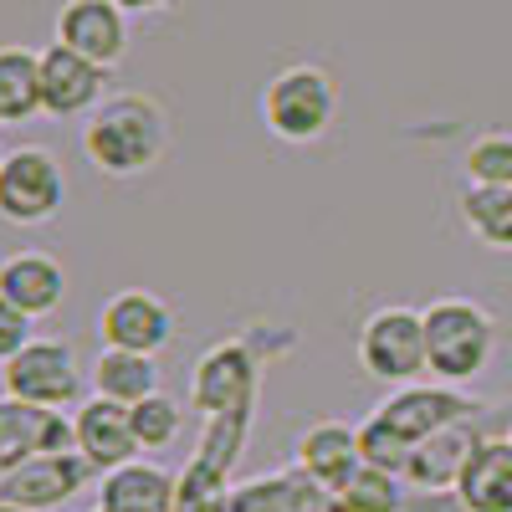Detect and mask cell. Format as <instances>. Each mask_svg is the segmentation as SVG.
<instances>
[{
	"label": "cell",
	"mask_w": 512,
	"mask_h": 512,
	"mask_svg": "<svg viewBox=\"0 0 512 512\" xmlns=\"http://www.w3.org/2000/svg\"><path fill=\"white\" fill-rule=\"evenodd\" d=\"M82 159L108 180H139L169 154V113L149 93H113L82 118Z\"/></svg>",
	"instance_id": "cell-1"
},
{
	"label": "cell",
	"mask_w": 512,
	"mask_h": 512,
	"mask_svg": "<svg viewBox=\"0 0 512 512\" xmlns=\"http://www.w3.org/2000/svg\"><path fill=\"white\" fill-rule=\"evenodd\" d=\"M425 313V364L441 384H472L497 354V318L472 297H436Z\"/></svg>",
	"instance_id": "cell-2"
},
{
	"label": "cell",
	"mask_w": 512,
	"mask_h": 512,
	"mask_svg": "<svg viewBox=\"0 0 512 512\" xmlns=\"http://www.w3.org/2000/svg\"><path fill=\"white\" fill-rule=\"evenodd\" d=\"M338 118V82L318 62H292L262 88V123L282 144H318Z\"/></svg>",
	"instance_id": "cell-3"
},
{
	"label": "cell",
	"mask_w": 512,
	"mask_h": 512,
	"mask_svg": "<svg viewBox=\"0 0 512 512\" xmlns=\"http://www.w3.org/2000/svg\"><path fill=\"white\" fill-rule=\"evenodd\" d=\"M359 369L379 384H420V374H431L425 364V313L420 308H379L359 328Z\"/></svg>",
	"instance_id": "cell-4"
},
{
	"label": "cell",
	"mask_w": 512,
	"mask_h": 512,
	"mask_svg": "<svg viewBox=\"0 0 512 512\" xmlns=\"http://www.w3.org/2000/svg\"><path fill=\"white\" fill-rule=\"evenodd\" d=\"M67 205V169L47 144L6 149L0 164V221L11 226H47Z\"/></svg>",
	"instance_id": "cell-5"
},
{
	"label": "cell",
	"mask_w": 512,
	"mask_h": 512,
	"mask_svg": "<svg viewBox=\"0 0 512 512\" xmlns=\"http://www.w3.org/2000/svg\"><path fill=\"white\" fill-rule=\"evenodd\" d=\"M82 364H77V349L67 338H31V344L0 364V384L6 395L21 400V405H41V410H67L82 400Z\"/></svg>",
	"instance_id": "cell-6"
},
{
	"label": "cell",
	"mask_w": 512,
	"mask_h": 512,
	"mask_svg": "<svg viewBox=\"0 0 512 512\" xmlns=\"http://www.w3.org/2000/svg\"><path fill=\"white\" fill-rule=\"evenodd\" d=\"M487 405L477 395H466L461 384H400V390H390L369 415L384 420L400 441L420 446L431 441L441 431H451V425H472V415H482Z\"/></svg>",
	"instance_id": "cell-7"
},
{
	"label": "cell",
	"mask_w": 512,
	"mask_h": 512,
	"mask_svg": "<svg viewBox=\"0 0 512 512\" xmlns=\"http://www.w3.org/2000/svg\"><path fill=\"white\" fill-rule=\"evenodd\" d=\"M251 405H256V349L246 338H226V344L205 349L190 374V410L216 420Z\"/></svg>",
	"instance_id": "cell-8"
},
{
	"label": "cell",
	"mask_w": 512,
	"mask_h": 512,
	"mask_svg": "<svg viewBox=\"0 0 512 512\" xmlns=\"http://www.w3.org/2000/svg\"><path fill=\"white\" fill-rule=\"evenodd\" d=\"M169 333H175V313H169V303L149 287H118L98 313L103 349H128V354H154L159 359Z\"/></svg>",
	"instance_id": "cell-9"
},
{
	"label": "cell",
	"mask_w": 512,
	"mask_h": 512,
	"mask_svg": "<svg viewBox=\"0 0 512 512\" xmlns=\"http://www.w3.org/2000/svg\"><path fill=\"white\" fill-rule=\"evenodd\" d=\"M98 477V466L77 451H52V456H36L21 461L16 472L0 477V502L26 507V512H52L62 502H72L82 487Z\"/></svg>",
	"instance_id": "cell-10"
},
{
	"label": "cell",
	"mask_w": 512,
	"mask_h": 512,
	"mask_svg": "<svg viewBox=\"0 0 512 512\" xmlns=\"http://www.w3.org/2000/svg\"><path fill=\"white\" fill-rule=\"evenodd\" d=\"M108 98V67L77 57L72 47L52 41L41 47V103L52 118H88Z\"/></svg>",
	"instance_id": "cell-11"
},
{
	"label": "cell",
	"mask_w": 512,
	"mask_h": 512,
	"mask_svg": "<svg viewBox=\"0 0 512 512\" xmlns=\"http://www.w3.org/2000/svg\"><path fill=\"white\" fill-rule=\"evenodd\" d=\"M292 466L303 472L313 487H323L328 497H338L359 472H364V456H359V425L344 420H318L297 436Z\"/></svg>",
	"instance_id": "cell-12"
},
{
	"label": "cell",
	"mask_w": 512,
	"mask_h": 512,
	"mask_svg": "<svg viewBox=\"0 0 512 512\" xmlns=\"http://www.w3.org/2000/svg\"><path fill=\"white\" fill-rule=\"evenodd\" d=\"M57 41L72 47L77 57H88V62L113 72L128 57V16L113 6V0H62Z\"/></svg>",
	"instance_id": "cell-13"
},
{
	"label": "cell",
	"mask_w": 512,
	"mask_h": 512,
	"mask_svg": "<svg viewBox=\"0 0 512 512\" xmlns=\"http://www.w3.org/2000/svg\"><path fill=\"white\" fill-rule=\"evenodd\" d=\"M52 451H77L72 420H62V410H41V405H21L11 395H0V477L16 472L21 461L52 456Z\"/></svg>",
	"instance_id": "cell-14"
},
{
	"label": "cell",
	"mask_w": 512,
	"mask_h": 512,
	"mask_svg": "<svg viewBox=\"0 0 512 512\" xmlns=\"http://www.w3.org/2000/svg\"><path fill=\"white\" fill-rule=\"evenodd\" d=\"M72 446H77V456H88L98 466V477L118 472V466H128V461H139V441H134L128 405H113L103 395L82 400L72 410Z\"/></svg>",
	"instance_id": "cell-15"
},
{
	"label": "cell",
	"mask_w": 512,
	"mask_h": 512,
	"mask_svg": "<svg viewBox=\"0 0 512 512\" xmlns=\"http://www.w3.org/2000/svg\"><path fill=\"white\" fill-rule=\"evenodd\" d=\"M0 297L16 303L26 318H52L62 303H67V272L52 251L41 246H21L0 262Z\"/></svg>",
	"instance_id": "cell-16"
},
{
	"label": "cell",
	"mask_w": 512,
	"mask_h": 512,
	"mask_svg": "<svg viewBox=\"0 0 512 512\" xmlns=\"http://www.w3.org/2000/svg\"><path fill=\"white\" fill-rule=\"evenodd\" d=\"M451 497L461 512H512V441L482 436L466 456Z\"/></svg>",
	"instance_id": "cell-17"
},
{
	"label": "cell",
	"mask_w": 512,
	"mask_h": 512,
	"mask_svg": "<svg viewBox=\"0 0 512 512\" xmlns=\"http://www.w3.org/2000/svg\"><path fill=\"white\" fill-rule=\"evenodd\" d=\"M180 477H169L154 461H128L98 477V512H175Z\"/></svg>",
	"instance_id": "cell-18"
},
{
	"label": "cell",
	"mask_w": 512,
	"mask_h": 512,
	"mask_svg": "<svg viewBox=\"0 0 512 512\" xmlns=\"http://www.w3.org/2000/svg\"><path fill=\"white\" fill-rule=\"evenodd\" d=\"M477 441L482 436L472 431V425H451V431L410 446V461H405V477L400 482H410L420 492H441V497L456 492V477H461V466H466V456H472Z\"/></svg>",
	"instance_id": "cell-19"
},
{
	"label": "cell",
	"mask_w": 512,
	"mask_h": 512,
	"mask_svg": "<svg viewBox=\"0 0 512 512\" xmlns=\"http://www.w3.org/2000/svg\"><path fill=\"white\" fill-rule=\"evenodd\" d=\"M159 359L154 354H128V349H98L93 369H88V384L93 395L113 400V405H128L134 410L139 400L159 395Z\"/></svg>",
	"instance_id": "cell-20"
},
{
	"label": "cell",
	"mask_w": 512,
	"mask_h": 512,
	"mask_svg": "<svg viewBox=\"0 0 512 512\" xmlns=\"http://www.w3.org/2000/svg\"><path fill=\"white\" fill-rule=\"evenodd\" d=\"M36 113H47V103H41V52L6 41L0 47V128H21Z\"/></svg>",
	"instance_id": "cell-21"
},
{
	"label": "cell",
	"mask_w": 512,
	"mask_h": 512,
	"mask_svg": "<svg viewBox=\"0 0 512 512\" xmlns=\"http://www.w3.org/2000/svg\"><path fill=\"white\" fill-rule=\"evenodd\" d=\"M461 221L482 246L492 251H512V190H492V185H466L461 190Z\"/></svg>",
	"instance_id": "cell-22"
},
{
	"label": "cell",
	"mask_w": 512,
	"mask_h": 512,
	"mask_svg": "<svg viewBox=\"0 0 512 512\" xmlns=\"http://www.w3.org/2000/svg\"><path fill=\"white\" fill-rule=\"evenodd\" d=\"M128 420H134V441H139V451H169L180 441V431H185V405L175 400V395H149V400H139L134 410H128Z\"/></svg>",
	"instance_id": "cell-23"
},
{
	"label": "cell",
	"mask_w": 512,
	"mask_h": 512,
	"mask_svg": "<svg viewBox=\"0 0 512 512\" xmlns=\"http://www.w3.org/2000/svg\"><path fill=\"white\" fill-rule=\"evenodd\" d=\"M466 185H492V190H512V134H482L461 159Z\"/></svg>",
	"instance_id": "cell-24"
},
{
	"label": "cell",
	"mask_w": 512,
	"mask_h": 512,
	"mask_svg": "<svg viewBox=\"0 0 512 512\" xmlns=\"http://www.w3.org/2000/svg\"><path fill=\"white\" fill-rule=\"evenodd\" d=\"M359 456L364 466H374V472H390V477H405V461H410V441H400L384 420L364 415L359 420Z\"/></svg>",
	"instance_id": "cell-25"
},
{
	"label": "cell",
	"mask_w": 512,
	"mask_h": 512,
	"mask_svg": "<svg viewBox=\"0 0 512 512\" xmlns=\"http://www.w3.org/2000/svg\"><path fill=\"white\" fill-rule=\"evenodd\" d=\"M36 338V318H26L16 303H6V297H0V364H11L26 344Z\"/></svg>",
	"instance_id": "cell-26"
},
{
	"label": "cell",
	"mask_w": 512,
	"mask_h": 512,
	"mask_svg": "<svg viewBox=\"0 0 512 512\" xmlns=\"http://www.w3.org/2000/svg\"><path fill=\"white\" fill-rule=\"evenodd\" d=\"M113 6L123 16H164V11H175L180 0H113Z\"/></svg>",
	"instance_id": "cell-27"
},
{
	"label": "cell",
	"mask_w": 512,
	"mask_h": 512,
	"mask_svg": "<svg viewBox=\"0 0 512 512\" xmlns=\"http://www.w3.org/2000/svg\"><path fill=\"white\" fill-rule=\"evenodd\" d=\"M297 512H349L344 502H338V497H328L323 487H313V497L303 502V507H297Z\"/></svg>",
	"instance_id": "cell-28"
},
{
	"label": "cell",
	"mask_w": 512,
	"mask_h": 512,
	"mask_svg": "<svg viewBox=\"0 0 512 512\" xmlns=\"http://www.w3.org/2000/svg\"><path fill=\"white\" fill-rule=\"evenodd\" d=\"M0 512H26V507H11V502H0Z\"/></svg>",
	"instance_id": "cell-29"
},
{
	"label": "cell",
	"mask_w": 512,
	"mask_h": 512,
	"mask_svg": "<svg viewBox=\"0 0 512 512\" xmlns=\"http://www.w3.org/2000/svg\"><path fill=\"white\" fill-rule=\"evenodd\" d=\"M0 164H6V149H0Z\"/></svg>",
	"instance_id": "cell-30"
},
{
	"label": "cell",
	"mask_w": 512,
	"mask_h": 512,
	"mask_svg": "<svg viewBox=\"0 0 512 512\" xmlns=\"http://www.w3.org/2000/svg\"><path fill=\"white\" fill-rule=\"evenodd\" d=\"M507 441H512V431H507Z\"/></svg>",
	"instance_id": "cell-31"
}]
</instances>
